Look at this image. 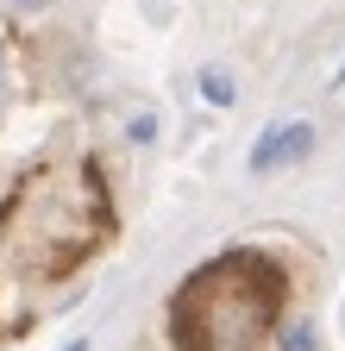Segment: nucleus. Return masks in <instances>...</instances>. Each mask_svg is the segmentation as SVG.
<instances>
[{"label": "nucleus", "mask_w": 345, "mask_h": 351, "mask_svg": "<svg viewBox=\"0 0 345 351\" xmlns=\"http://www.w3.org/2000/svg\"><path fill=\"white\" fill-rule=\"evenodd\" d=\"M283 263L264 251L207 257L169 295V345L176 351H257L283 314Z\"/></svg>", "instance_id": "f257e3e1"}, {"label": "nucleus", "mask_w": 345, "mask_h": 351, "mask_svg": "<svg viewBox=\"0 0 345 351\" xmlns=\"http://www.w3.org/2000/svg\"><path fill=\"white\" fill-rule=\"evenodd\" d=\"M308 151H314V125H308V119H283V125H270L264 138L251 145V176L289 169V163H301Z\"/></svg>", "instance_id": "f03ea898"}, {"label": "nucleus", "mask_w": 345, "mask_h": 351, "mask_svg": "<svg viewBox=\"0 0 345 351\" xmlns=\"http://www.w3.org/2000/svg\"><path fill=\"white\" fill-rule=\"evenodd\" d=\"M201 95H207L213 107H233L239 88H233V75H226V69H201Z\"/></svg>", "instance_id": "7ed1b4c3"}, {"label": "nucleus", "mask_w": 345, "mask_h": 351, "mask_svg": "<svg viewBox=\"0 0 345 351\" xmlns=\"http://www.w3.org/2000/svg\"><path fill=\"white\" fill-rule=\"evenodd\" d=\"M283 345H289V351H314V332H308V326H289Z\"/></svg>", "instance_id": "20e7f679"}, {"label": "nucleus", "mask_w": 345, "mask_h": 351, "mask_svg": "<svg viewBox=\"0 0 345 351\" xmlns=\"http://www.w3.org/2000/svg\"><path fill=\"white\" fill-rule=\"evenodd\" d=\"M63 351H88V339H69V345H63Z\"/></svg>", "instance_id": "39448f33"}, {"label": "nucleus", "mask_w": 345, "mask_h": 351, "mask_svg": "<svg viewBox=\"0 0 345 351\" xmlns=\"http://www.w3.org/2000/svg\"><path fill=\"white\" fill-rule=\"evenodd\" d=\"M339 82H345V63H339V69H333V88H339Z\"/></svg>", "instance_id": "423d86ee"}, {"label": "nucleus", "mask_w": 345, "mask_h": 351, "mask_svg": "<svg viewBox=\"0 0 345 351\" xmlns=\"http://www.w3.org/2000/svg\"><path fill=\"white\" fill-rule=\"evenodd\" d=\"M0 219H7V207H0Z\"/></svg>", "instance_id": "0eeeda50"}]
</instances>
